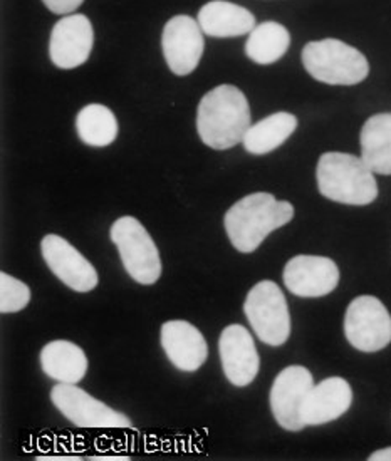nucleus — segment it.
<instances>
[{
    "label": "nucleus",
    "instance_id": "nucleus-1",
    "mask_svg": "<svg viewBox=\"0 0 391 461\" xmlns=\"http://www.w3.org/2000/svg\"><path fill=\"white\" fill-rule=\"evenodd\" d=\"M250 128V106L232 85L217 86L202 97L196 113L200 140L214 149H229L244 140Z\"/></svg>",
    "mask_w": 391,
    "mask_h": 461
},
{
    "label": "nucleus",
    "instance_id": "nucleus-2",
    "mask_svg": "<svg viewBox=\"0 0 391 461\" xmlns=\"http://www.w3.org/2000/svg\"><path fill=\"white\" fill-rule=\"evenodd\" d=\"M293 217L289 202L259 192L235 202L225 213L223 225L233 247L242 254H252L269 233L287 225Z\"/></svg>",
    "mask_w": 391,
    "mask_h": 461
},
{
    "label": "nucleus",
    "instance_id": "nucleus-3",
    "mask_svg": "<svg viewBox=\"0 0 391 461\" xmlns=\"http://www.w3.org/2000/svg\"><path fill=\"white\" fill-rule=\"evenodd\" d=\"M319 194L344 205H369L378 196L375 171L350 153H324L318 161Z\"/></svg>",
    "mask_w": 391,
    "mask_h": 461
},
{
    "label": "nucleus",
    "instance_id": "nucleus-4",
    "mask_svg": "<svg viewBox=\"0 0 391 461\" xmlns=\"http://www.w3.org/2000/svg\"><path fill=\"white\" fill-rule=\"evenodd\" d=\"M303 64L307 73L324 85H359L369 74L365 54L338 39H323L306 44L303 49Z\"/></svg>",
    "mask_w": 391,
    "mask_h": 461
},
{
    "label": "nucleus",
    "instance_id": "nucleus-5",
    "mask_svg": "<svg viewBox=\"0 0 391 461\" xmlns=\"http://www.w3.org/2000/svg\"><path fill=\"white\" fill-rule=\"evenodd\" d=\"M110 235L113 243L118 247L123 266L132 279L141 285L159 282L161 276L159 249L138 220L133 217L116 220L111 227Z\"/></svg>",
    "mask_w": 391,
    "mask_h": 461
},
{
    "label": "nucleus",
    "instance_id": "nucleus-6",
    "mask_svg": "<svg viewBox=\"0 0 391 461\" xmlns=\"http://www.w3.org/2000/svg\"><path fill=\"white\" fill-rule=\"evenodd\" d=\"M244 312L257 338L269 346H282L291 336V314L281 287L262 280L247 294Z\"/></svg>",
    "mask_w": 391,
    "mask_h": 461
},
{
    "label": "nucleus",
    "instance_id": "nucleus-7",
    "mask_svg": "<svg viewBox=\"0 0 391 461\" xmlns=\"http://www.w3.org/2000/svg\"><path fill=\"white\" fill-rule=\"evenodd\" d=\"M344 332L358 351H379L391 342L390 312L377 297L359 295L348 305Z\"/></svg>",
    "mask_w": 391,
    "mask_h": 461
},
{
    "label": "nucleus",
    "instance_id": "nucleus-8",
    "mask_svg": "<svg viewBox=\"0 0 391 461\" xmlns=\"http://www.w3.org/2000/svg\"><path fill=\"white\" fill-rule=\"evenodd\" d=\"M50 401L73 425L85 429H122L132 428V421L105 402L87 394L76 384L59 383L50 391Z\"/></svg>",
    "mask_w": 391,
    "mask_h": 461
},
{
    "label": "nucleus",
    "instance_id": "nucleus-9",
    "mask_svg": "<svg viewBox=\"0 0 391 461\" xmlns=\"http://www.w3.org/2000/svg\"><path fill=\"white\" fill-rule=\"evenodd\" d=\"M313 386V375L305 366H289L274 379L270 389V410L284 429L301 431L306 426L301 410Z\"/></svg>",
    "mask_w": 391,
    "mask_h": 461
},
{
    "label": "nucleus",
    "instance_id": "nucleus-10",
    "mask_svg": "<svg viewBox=\"0 0 391 461\" xmlns=\"http://www.w3.org/2000/svg\"><path fill=\"white\" fill-rule=\"evenodd\" d=\"M161 48L170 71L186 76L196 71L202 59L205 41L204 31L190 15H175L163 27Z\"/></svg>",
    "mask_w": 391,
    "mask_h": 461
},
{
    "label": "nucleus",
    "instance_id": "nucleus-11",
    "mask_svg": "<svg viewBox=\"0 0 391 461\" xmlns=\"http://www.w3.org/2000/svg\"><path fill=\"white\" fill-rule=\"evenodd\" d=\"M95 44V31L91 21L83 14L64 15L52 27L50 58L59 69H74L83 66Z\"/></svg>",
    "mask_w": 391,
    "mask_h": 461
},
{
    "label": "nucleus",
    "instance_id": "nucleus-12",
    "mask_svg": "<svg viewBox=\"0 0 391 461\" xmlns=\"http://www.w3.org/2000/svg\"><path fill=\"white\" fill-rule=\"evenodd\" d=\"M282 279L297 297H323L336 289L340 268L328 257L296 255L286 264Z\"/></svg>",
    "mask_w": 391,
    "mask_h": 461
},
{
    "label": "nucleus",
    "instance_id": "nucleus-13",
    "mask_svg": "<svg viewBox=\"0 0 391 461\" xmlns=\"http://www.w3.org/2000/svg\"><path fill=\"white\" fill-rule=\"evenodd\" d=\"M41 250L52 274L76 292L93 291L98 285V272L91 262L59 235H46Z\"/></svg>",
    "mask_w": 391,
    "mask_h": 461
},
{
    "label": "nucleus",
    "instance_id": "nucleus-14",
    "mask_svg": "<svg viewBox=\"0 0 391 461\" xmlns=\"http://www.w3.org/2000/svg\"><path fill=\"white\" fill-rule=\"evenodd\" d=\"M219 351L223 373L233 386L244 388L256 379L260 361L254 339L244 326L232 324L223 329Z\"/></svg>",
    "mask_w": 391,
    "mask_h": 461
},
{
    "label": "nucleus",
    "instance_id": "nucleus-15",
    "mask_svg": "<svg viewBox=\"0 0 391 461\" xmlns=\"http://www.w3.org/2000/svg\"><path fill=\"white\" fill-rule=\"evenodd\" d=\"M161 346L171 365L194 373L207 361V342L202 332L185 321H168L161 326Z\"/></svg>",
    "mask_w": 391,
    "mask_h": 461
},
{
    "label": "nucleus",
    "instance_id": "nucleus-16",
    "mask_svg": "<svg viewBox=\"0 0 391 461\" xmlns=\"http://www.w3.org/2000/svg\"><path fill=\"white\" fill-rule=\"evenodd\" d=\"M351 402L353 391L350 383L342 377H328L309 391L301 416L306 426L324 425L346 413Z\"/></svg>",
    "mask_w": 391,
    "mask_h": 461
},
{
    "label": "nucleus",
    "instance_id": "nucleus-17",
    "mask_svg": "<svg viewBox=\"0 0 391 461\" xmlns=\"http://www.w3.org/2000/svg\"><path fill=\"white\" fill-rule=\"evenodd\" d=\"M196 21L204 34L222 39L250 34L256 29V17L252 13L227 0H212L205 4Z\"/></svg>",
    "mask_w": 391,
    "mask_h": 461
},
{
    "label": "nucleus",
    "instance_id": "nucleus-18",
    "mask_svg": "<svg viewBox=\"0 0 391 461\" xmlns=\"http://www.w3.org/2000/svg\"><path fill=\"white\" fill-rule=\"evenodd\" d=\"M42 371L59 383L77 384L87 371L85 351L69 340H52L41 352Z\"/></svg>",
    "mask_w": 391,
    "mask_h": 461
},
{
    "label": "nucleus",
    "instance_id": "nucleus-19",
    "mask_svg": "<svg viewBox=\"0 0 391 461\" xmlns=\"http://www.w3.org/2000/svg\"><path fill=\"white\" fill-rule=\"evenodd\" d=\"M361 158L378 175H391V114H375L359 134Z\"/></svg>",
    "mask_w": 391,
    "mask_h": 461
},
{
    "label": "nucleus",
    "instance_id": "nucleus-20",
    "mask_svg": "<svg viewBox=\"0 0 391 461\" xmlns=\"http://www.w3.org/2000/svg\"><path fill=\"white\" fill-rule=\"evenodd\" d=\"M297 128V118L291 113H274L268 118L250 124L245 133L244 148L252 155H266L289 140Z\"/></svg>",
    "mask_w": 391,
    "mask_h": 461
},
{
    "label": "nucleus",
    "instance_id": "nucleus-21",
    "mask_svg": "<svg viewBox=\"0 0 391 461\" xmlns=\"http://www.w3.org/2000/svg\"><path fill=\"white\" fill-rule=\"evenodd\" d=\"M291 44V34L282 24L264 23L249 34L245 54L250 61L269 66L279 61Z\"/></svg>",
    "mask_w": 391,
    "mask_h": 461
},
{
    "label": "nucleus",
    "instance_id": "nucleus-22",
    "mask_svg": "<svg viewBox=\"0 0 391 461\" xmlns=\"http://www.w3.org/2000/svg\"><path fill=\"white\" fill-rule=\"evenodd\" d=\"M76 130L86 145L105 148L118 136V120L110 108L103 104H87L77 113Z\"/></svg>",
    "mask_w": 391,
    "mask_h": 461
},
{
    "label": "nucleus",
    "instance_id": "nucleus-23",
    "mask_svg": "<svg viewBox=\"0 0 391 461\" xmlns=\"http://www.w3.org/2000/svg\"><path fill=\"white\" fill-rule=\"evenodd\" d=\"M31 301V291L24 282L2 272L0 274V312H19Z\"/></svg>",
    "mask_w": 391,
    "mask_h": 461
},
{
    "label": "nucleus",
    "instance_id": "nucleus-24",
    "mask_svg": "<svg viewBox=\"0 0 391 461\" xmlns=\"http://www.w3.org/2000/svg\"><path fill=\"white\" fill-rule=\"evenodd\" d=\"M42 2L50 13L64 15V14L74 13L85 0H42Z\"/></svg>",
    "mask_w": 391,
    "mask_h": 461
},
{
    "label": "nucleus",
    "instance_id": "nucleus-25",
    "mask_svg": "<svg viewBox=\"0 0 391 461\" xmlns=\"http://www.w3.org/2000/svg\"><path fill=\"white\" fill-rule=\"evenodd\" d=\"M37 460L41 461H66V460H73L79 461L81 460V456H76V455H46V456H37Z\"/></svg>",
    "mask_w": 391,
    "mask_h": 461
},
{
    "label": "nucleus",
    "instance_id": "nucleus-26",
    "mask_svg": "<svg viewBox=\"0 0 391 461\" xmlns=\"http://www.w3.org/2000/svg\"><path fill=\"white\" fill-rule=\"evenodd\" d=\"M369 461H391V447L390 448L378 449L375 451L371 456H368Z\"/></svg>",
    "mask_w": 391,
    "mask_h": 461
},
{
    "label": "nucleus",
    "instance_id": "nucleus-27",
    "mask_svg": "<svg viewBox=\"0 0 391 461\" xmlns=\"http://www.w3.org/2000/svg\"><path fill=\"white\" fill-rule=\"evenodd\" d=\"M91 460H95V461H130V456H124V455H96V456H91Z\"/></svg>",
    "mask_w": 391,
    "mask_h": 461
}]
</instances>
